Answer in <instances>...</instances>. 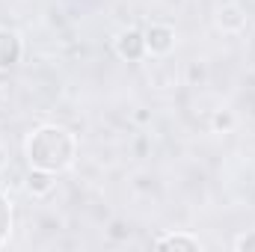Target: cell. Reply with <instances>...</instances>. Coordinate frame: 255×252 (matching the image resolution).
<instances>
[{"label": "cell", "instance_id": "obj_2", "mask_svg": "<svg viewBox=\"0 0 255 252\" xmlns=\"http://www.w3.org/2000/svg\"><path fill=\"white\" fill-rule=\"evenodd\" d=\"M160 247H196L193 241H181V238H172V241H160Z\"/></svg>", "mask_w": 255, "mask_h": 252}, {"label": "cell", "instance_id": "obj_1", "mask_svg": "<svg viewBox=\"0 0 255 252\" xmlns=\"http://www.w3.org/2000/svg\"><path fill=\"white\" fill-rule=\"evenodd\" d=\"M6 226H9V214H6V205H3V199H0V241H3Z\"/></svg>", "mask_w": 255, "mask_h": 252}]
</instances>
